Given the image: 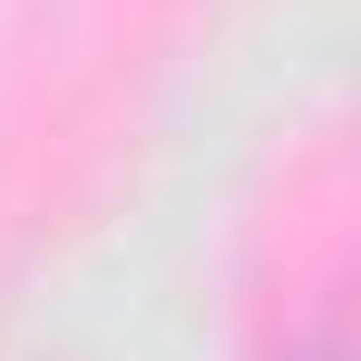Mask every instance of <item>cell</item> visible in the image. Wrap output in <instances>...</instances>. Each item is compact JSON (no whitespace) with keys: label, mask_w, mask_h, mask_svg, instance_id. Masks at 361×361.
Masks as SVG:
<instances>
[{"label":"cell","mask_w":361,"mask_h":361,"mask_svg":"<svg viewBox=\"0 0 361 361\" xmlns=\"http://www.w3.org/2000/svg\"><path fill=\"white\" fill-rule=\"evenodd\" d=\"M312 361H332V352H312Z\"/></svg>","instance_id":"6da1fadb"}]
</instances>
